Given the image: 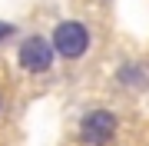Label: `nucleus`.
I'll return each instance as SVG.
<instances>
[{
  "label": "nucleus",
  "instance_id": "7ed1b4c3",
  "mask_svg": "<svg viewBox=\"0 0 149 146\" xmlns=\"http://www.w3.org/2000/svg\"><path fill=\"white\" fill-rule=\"evenodd\" d=\"M119 119L113 110H86L80 119V140L86 146H109L116 140Z\"/></svg>",
  "mask_w": 149,
  "mask_h": 146
},
{
  "label": "nucleus",
  "instance_id": "39448f33",
  "mask_svg": "<svg viewBox=\"0 0 149 146\" xmlns=\"http://www.w3.org/2000/svg\"><path fill=\"white\" fill-rule=\"evenodd\" d=\"M17 33H20V27H17V23H10V20H0V47H3V43H10Z\"/></svg>",
  "mask_w": 149,
  "mask_h": 146
},
{
  "label": "nucleus",
  "instance_id": "20e7f679",
  "mask_svg": "<svg viewBox=\"0 0 149 146\" xmlns=\"http://www.w3.org/2000/svg\"><path fill=\"white\" fill-rule=\"evenodd\" d=\"M116 87L133 90V93L149 90V66L143 63V60H123L119 70H116Z\"/></svg>",
  "mask_w": 149,
  "mask_h": 146
},
{
  "label": "nucleus",
  "instance_id": "f03ea898",
  "mask_svg": "<svg viewBox=\"0 0 149 146\" xmlns=\"http://www.w3.org/2000/svg\"><path fill=\"white\" fill-rule=\"evenodd\" d=\"M53 63H56V53H53L50 37H43V33H27V37L17 43V66H20L23 73L43 76V73L53 70Z\"/></svg>",
  "mask_w": 149,
  "mask_h": 146
},
{
  "label": "nucleus",
  "instance_id": "f257e3e1",
  "mask_svg": "<svg viewBox=\"0 0 149 146\" xmlns=\"http://www.w3.org/2000/svg\"><path fill=\"white\" fill-rule=\"evenodd\" d=\"M50 43H53V53L60 60H83L93 43V33L83 20H60L50 30Z\"/></svg>",
  "mask_w": 149,
  "mask_h": 146
},
{
  "label": "nucleus",
  "instance_id": "423d86ee",
  "mask_svg": "<svg viewBox=\"0 0 149 146\" xmlns=\"http://www.w3.org/2000/svg\"><path fill=\"white\" fill-rule=\"evenodd\" d=\"M0 110H3V96H0Z\"/></svg>",
  "mask_w": 149,
  "mask_h": 146
}]
</instances>
